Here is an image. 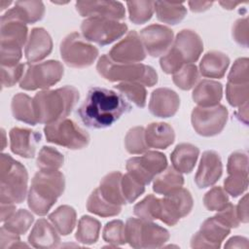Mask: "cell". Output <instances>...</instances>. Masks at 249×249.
I'll return each instance as SVG.
<instances>
[{
    "instance_id": "c3c4849f",
    "label": "cell",
    "mask_w": 249,
    "mask_h": 249,
    "mask_svg": "<svg viewBox=\"0 0 249 249\" xmlns=\"http://www.w3.org/2000/svg\"><path fill=\"white\" fill-rule=\"evenodd\" d=\"M248 187V174H229L224 181V190L232 197L243 194Z\"/></svg>"
},
{
    "instance_id": "30bf717a",
    "label": "cell",
    "mask_w": 249,
    "mask_h": 249,
    "mask_svg": "<svg viewBox=\"0 0 249 249\" xmlns=\"http://www.w3.org/2000/svg\"><path fill=\"white\" fill-rule=\"evenodd\" d=\"M44 132L48 142L71 150L82 149L89 143V133L67 118L46 124Z\"/></svg>"
},
{
    "instance_id": "f6af8a7d",
    "label": "cell",
    "mask_w": 249,
    "mask_h": 249,
    "mask_svg": "<svg viewBox=\"0 0 249 249\" xmlns=\"http://www.w3.org/2000/svg\"><path fill=\"white\" fill-rule=\"evenodd\" d=\"M226 97L232 107H240L249 100V84L229 83L226 87Z\"/></svg>"
},
{
    "instance_id": "11a10c76",
    "label": "cell",
    "mask_w": 249,
    "mask_h": 249,
    "mask_svg": "<svg viewBox=\"0 0 249 249\" xmlns=\"http://www.w3.org/2000/svg\"><path fill=\"white\" fill-rule=\"evenodd\" d=\"M18 247H27V245L21 242L19 234H17L2 226L0 230V248L7 249Z\"/></svg>"
},
{
    "instance_id": "ba28073f",
    "label": "cell",
    "mask_w": 249,
    "mask_h": 249,
    "mask_svg": "<svg viewBox=\"0 0 249 249\" xmlns=\"http://www.w3.org/2000/svg\"><path fill=\"white\" fill-rule=\"evenodd\" d=\"M124 231L126 242L133 248H160L170 236L164 228L136 218L126 220Z\"/></svg>"
},
{
    "instance_id": "52a82bcc",
    "label": "cell",
    "mask_w": 249,
    "mask_h": 249,
    "mask_svg": "<svg viewBox=\"0 0 249 249\" xmlns=\"http://www.w3.org/2000/svg\"><path fill=\"white\" fill-rule=\"evenodd\" d=\"M26 24L7 12L1 17L0 61L1 66H14L19 63L22 47L27 40Z\"/></svg>"
},
{
    "instance_id": "1f68e13d",
    "label": "cell",
    "mask_w": 249,
    "mask_h": 249,
    "mask_svg": "<svg viewBox=\"0 0 249 249\" xmlns=\"http://www.w3.org/2000/svg\"><path fill=\"white\" fill-rule=\"evenodd\" d=\"M157 18L167 24L175 25L183 20L187 15V9L182 2H167L156 1L154 2Z\"/></svg>"
},
{
    "instance_id": "4316f807",
    "label": "cell",
    "mask_w": 249,
    "mask_h": 249,
    "mask_svg": "<svg viewBox=\"0 0 249 249\" xmlns=\"http://www.w3.org/2000/svg\"><path fill=\"white\" fill-rule=\"evenodd\" d=\"M145 139L149 148L166 149L174 142L175 132L166 123H152L145 128Z\"/></svg>"
},
{
    "instance_id": "9a60e30c",
    "label": "cell",
    "mask_w": 249,
    "mask_h": 249,
    "mask_svg": "<svg viewBox=\"0 0 249 249\" xmlns=\"http://www.w3.org/2000/svg\"><path fill=\"white\" fill-rule=\"evenodd\" d=\"M194 200L191 193L181 187L160 198L159 219L168 226L176 225L181 218L190 214Z\"/></svg>"
},
{
    "instance_id": "d6986e66",
    "label": "cell",
    "mask_w": 249,
    "mask_h": 249,
    "mask_svg": "<svg viewBox=\"0 0 249 249\" xmlns=\"http://www.w3.org/2000/svg\"><path fill=\"white\" fill-rule=\"evenodd\" d=\"M77 12L86 18H102L114 20L124 19L125 10L119 1H77L75 4Z\"/></svg>"
},
{
    "instance_id": "7402d4cb",
    "label": "cell",
    "mask_w": 249,
    "mask_h": 249,
    "mask_svg": "<svg viewBox=\"0 0 249 249\" xmlns=\"http://www.w3.org/2000/svg\"><path fill=\"white\" fill-rule=\"evenodd\" d=\"M11 151L22 158L31 159L35 156L36 148L41 140L37 131L23 127H13L9 133Z\"/></svg>"
},
{
    "instance_id": "44dd1931",
    "label": "cell",
    "mask_w": 249,
    "mask_h": 249,
    "mask_svg": "<svg viewBox=\"0 0 249 249\" xmlns=\"http://www.w3.org/2000/svg\"><path fill=\"white\" fill-rule=\"evenodd\" d=\"M179 106V95L170 89L159 88L151 93L149 110L158 118L173 117L177 113Z\"/></svg>"
},
{
    "instance_id": "cb8c5ba5",
    "label": "cell",
    "mask_w": 249,
    "mask_h": 249,
    "mask_svg": "<svg viewBox=\"0 0 249 249\" xmlns=\"http://www.w3.org/2000/svg\"><path fill=\"white\" fill-rule=\"evenodd\" d=\"M59 232L55 227L46 219H39L28 236V242L31 246L41 249L57 247L60 242Z\"/></svg>"
},
{
    "instance_id": "f546056e",
    "label": "cell",
    "mask_w": 249,
    "mask_h": 249,
    "mask_svg": "<svg viewBox=\"0 0 249 249\" xmlns=\"http://www.w3.org/2000/svg\"><path fill=\"white\" fill-rule=\"evenodd\" d=\"M7 13L25 24L35 23L43 18L45 5L42 1H17Z\"/></svg>"
},
{
    "instance_id": "74e56055",
    "label": "cell",
    "mask_w": 249,
    "mask_h": 249,
    "mask_svg": "<svg viewBox=\"0 0 249 249\" xmlns=\"http://www.w3.org/2000/svg\"><path fill=\"white\" fill-rule=\"evenodd\" d=\"M133 213L139 219L152 222L160 217V198L148 195L133 207Z\"/></svg>"
},
{
    "instance_id": "7c38bea8",
    "label": "cell",
    "mask_w": 249,
    "mask_h": 249,
    "mask_svg": "<svg viewBox=\"0 0 249 249\" xmlns=\"http://www.w3.org/2000/svg\"><path fill=\"white\" fill-rule=\"evenodd\" d=\"M81 31L83 37L89 42L106 46L121 38L127 31V25L114 19L87 18L82 21Z\"/></svg>"
},
{
    "instance_id": "e7e4bbea",
    "label": "cell",
    "mask_w": 249,
    "mask_h": 249,
    "mask_svg": "<svg viewBox=\"0 0 249 249\" xmlns=\"http://www.w3.org/2000/svg\"><path fill=\"white\" fill-rule=\"evenodd\" d=\"M1 135H2V146H1V149L4 150L5 147H6V133H5V130L3 128H1Z\"/></svg>"
},
{
    "instance_id": "9c48e42d",
    "label": "cell",
    "mask_w": 249,
    "mask_h": 249,
    "mask_svg": "<svg viewBox=\"0 0 249 249\" xmlns=\"http://www.w3.org/2000/svg\"><path fill=\"white\" fill-rule=\"evenodd\" d=\"M63 73V65L57 60L27 63L25 72L19 81V88L25 90L48 89L61 80Z\"/></svg>"
},
{
    "instance_id": "681fc988",
    "label": "cell",
    "mask_w": 249,
    "mask_h": 249,
    "mask_svg": "<svg viewBox=\"0 0 249 249\" xmlns=\"http://www.w3.org/2000/svg\"><path fill=\"white\" fill-rule=\"evenodd\" d=\"M249 60L247 57L237 58L228 76V82L232 84H249Z\"/></svg>"
},
{
    "instance_id": "2e32d148",
    "label": "cell",
    "mask_w": 249,
    "mask_h": 249,
    "mask_svg": "<svg viewBox=\"0 0 249 249\" xmlns=\"http://www.w3.org/2000/svg\"><path fill=\"white\" fill-rule=\"evenodd\" d=\"M108 56L117 63H136L145 59L146 51L138 33L131 30L110 50Z\"/></svg>"
},
{
    "instance_id": "277c9868",
    "label": "cell",
    "mask_w": 249,
    "mask_h": 249,
    "mask_svg": "<svg viewBox=\"0 0 249 249\" xmlns=\"http://www.w3.org/2000/svg\"><path fill=\"white\" fill-rule=\"evenodd\" d=\"M203 51V43L197 33L190 29L181 30L174 44L160 57V65L164 73L174 74L186 64L196 62Z\"/></svg>"
},
{
    "instance_id": "94428289",
    "label": "cell",
    "mask_w": 249,
    "mask_h": 249,
    "mask_svg": "<svg viewBox=\"0 0 249 249\" xmlns=\"http://www.w3.org/2000/svg\"><path fill=\"white\" fill-rule=\"evenodd\" d=\"M235 117L244 124H247L248 122V102L241 105L238 109V111L235 113Z\"/></svg>"
},
{
    "instance_id": "ac0fdd59",
    "label": "cell",
    "mask_w": 249,
    "mask_h": 249,
    "mask_svg": "<svg viewBox=\"0 0 249 249\" xmlns=\"http://www.w3.org/2000/svg\"><path fill=\"white\" fill-rule=\"evenodd\" d=\"M230 232V228L222 224L215 217H210L201 224L199 231L193 235L191 239V247L211 249L220 248L221 243Z\"/></svg>"
},
{
    "instance_id": "5bb4252c",
    "label": "cell",
    "mask_w": 249,
    "mask_h": 249,
    "mask_svg": "<svg viewBox=\"0 0 249 249\" xmlns=\"http://www.w3.org/2000/svg\"><path fill=\"white\" fill-rule=\"evenodd\" d=\"M166 166V157L157 151H147L141 157H132L127 160L125 165L127 173L145 186L149 185Z\"/></svg>"
},
{
    "instance_id": "ee69618b",
    "label": "cell",
    "mask_w": 249,
    "mask_h": 249,
    "mask_svg": "<svg viewBox=\"0 0 249 249\" xmlns=\"http://www.w3.org/2000/svg\"><path fill=\"white\" fill-rule=\"evenodd\" d=\"M102 237L106 242L113 244L115 247L125 244L126 239L124 222L121 220H113L108 222L103 229Z\"/></svg>"
},
{
    "instance_id": "4dcf8cb0",
    "label": "cell",
    "mask_w": 249,
    "mask_h": 249,
    "mask_svg": "<svg viewBox=\"0 0 249 249\" xmlns=\"http://www.w3.org/2000/svg\"><path fill=\"white\" fill-rule=\"evenodd\" d=\"M11 109L16 120L31 125L38 124L34 111L33 98L26 93L18 92L14 95L11 102Z\"/></svg>"
},
{
    "instance_id": "e575fe53",
    "label": "cell",
    "mask_w": 249,
    "mask_h": 249,
    "mask_svg": "<svg viewBox=\"0 0 249 249\" xmlns=\"http://www.w3.org/2000/svg\"><path fill=\"white\" fill-rule=\"evenodd\" d=\"M100 229H101V224L97 219L92 218L90 216H87V215L82 216V218H80L78 223V228H77L75 237L77 241L83 244H86V245L93 244L97 241L99 237Z\"/></svg>"
},
{
    "instance_id": "83f0119b",
    "label": "cell",
    "mask_w": 249,
    "mask_h": 249,
    "mask_svg": "<svg viewBox=\"0 0 249 249\" xmlns=\"http://www.w3.org/2000/svg\"><path fill=\"white\" fill-rule=\"evenodd\" d=\"M199 149L191 143L178 144L170 155L172 166L179 172L190 173L193 171L197 158Z\"/></svg>"
},
{
    "instance_id": "8d00e7d4",
    "label": "cell",
    "mask_w": 249,
    "mask_h": 249,
    "mask_svg": "<svg viewBox=\"0 0 249 249\" xmlns=\"http://www.w3.org/2000/svg\"><path fill=\"white\" fill-rule=\"evenodd\" d=\"M114 88L137 107L143 108L146 105L147 90L145 87L138 83H120Z\"/></svg>"
},
{
    "instance_id": "8992f818",
    "label": "cell",
    "mask_w": 249,
    "mask_h": 249,
    "mask_svg": "<svg viewBox=\"0 0 249 249\" xmlns=\"http://www.w3.org/2000/svg\"><path fill=\"white\" fill-rule=\"evenodd\" d=\"M28 173L23 164L8 154L0 158V202L21 203L27 195Z\"/></svg>"
},
{
    "instance_id": "6f0895ef",
    "label": "cell",
    "mask_w": 249,
    "mask_h": 249,
    "mask_svg": "<svg viewBox=\"0 0 249 249\" xmlns=\"http://www.w3.org/2000/svg\"><path fill=\"white\" fill-rule=\"evenodd\" d=\"M225 248H248V239L243 236L231 237L225 244Z\"/></svg>"
},
{
    "instance_id": "7bdbcfd3",
    "label": "cell",
    "mask_w": 249,
    "mask_h": 249,
    "mask_svg": "<svg viewBox=\"0 0 249 249\" xmlns=\"http://www.w3.org/2000/svg\"><path fill=\"white\" fill-rule=\"evenodd\" d=\"M33 221L34 217L29 211L26 209H18L6 222H4L3 227L20 235L24 234L29 230Z\"/></svg>"
},
{
    "instance_id": "f35d334b",
    "label": "cell",
    "mask_w": 249,
    "mask_h": 249,
    "mask_svg": "<svg viewBox=\"0 0 249 249\" xmlns=\"http://www.w3.org/2000/svg\"><path fill=\"white\" fill-rule=\"evenodd\" d=\"M129 19L135 24H142L151 19L155 8L153 1H127Z\"/></svg>"
},
{
    "instance_id": "5b68a950",
    "label": "cell",
    "mask_w": 249,
    "mask_h": 249,
    "mask_svg": "<svg viewBox=\"0 0 249 249\" xmlns=\"http://www.w3.org/2000/svg\"><path fill=\"white\" fill-rule=\"evenodd\" d=\"M96 70L109 82L138 83L147 87H153L158 83V74L153 67L143 63H117L107 54L99 57Z\"/></svg>"
},
{
    "instance_id": "484cf974",
    "label": "cell",
    "mask_w": 249,
    "mask_h": 249,
    "mask_svg": "<svg viewBox=\"0 0 249 249\" xmlns=\"http://www.w3.org/2000/svg\"><path fill=\"white\" fill-rule=\"evenodd\" d=\"M230 65L229 56L219 51L207 52L200 60L199 72L207 78L221 79Z\"/></svg>"
},
{
    "instance_id": "8fae6325",
    "label": "cell",
    "mask_w": 249,
    "mask_h": 249,
    "mask_svg": "<svg viewBox=\"0 0 249 249\" xmlns=\"http://www.w3.org/2000/svg\"><path fill=\"white\" fill-rule=\"evenodd\" d=\"M98 53V49L78 32L68 34L60 43L61 58L68 66L73 68L90 66L97 58Z\"/></svg>"
},
{
    "instance_id": "be15d7a7",
    "label": "cell",
    "mask_w": 249,
    "mask_h": 249,
    "mask_svg": "<svg viewBox=\"0 0 249 249\" xmlns=\"http://www.w3.org/2000/svg\"><path fill=\"white\" fill-rule=\"evenodd\" d=\"M12 2L11 1H5V0H1L0 1V10L1 11H4L6 8H8V6L11 4Z\"/></svg>"
},
{
    "instance_id": "bcb514c9",
    "label": "cell",
    "mask_w": 249,
    "mask_h": 249,
    "mask_svg": "<svg viewBox=\"0 0 249 249\" xmlns=\"http://www.w3.org/2000/svg\"><path fill=\"white\" fill-rule=\"evenodd\" d=\"M229 202L228 194L219 186L210 189L203 197V204L205 208L210 211H219Z\"/></svg>"
},
{
    "instance_id": "f5cc1de1",
    "label": "cell",
    "mask_w": 249,
    "mask_h": 249,
    "mask_svg": "<svg viewBox=\"0 0 249 249\" xmlns=\"http://www.w3.org/2000/svg\"><path fill=\"white\" fill-rule=\"evenodd\" d=\"M214 217L230 229L237 228L240 223L236 213V206H234L231 202H229L224 208L219 210Z\"/></svg>"
},
{
    "instance_id": "ab89813d",
    "label": "cell",
    "mask_w": 249,
    "mask_h": 249,
    "mask_svg": "<svg viewBox=\"0 0 249 249\" xmlns=\"http://www.w3.org/2000/svg\"><path fill=\"white\" fill-rule=\"evenodd\" d=\"M64 163L63 155L55 148L44 146L39 151L36 164L40 169L57 170Z\"/></svg>"
},
{
    "instance_id": "3957f363",
    "label": "cell",
    "mask_w": 249,
    "mask_h": 249,
    "mask_svg": "<svg viewBox=\"0 0 249 249\" xmlns=\"http://www.w3.org/2000/svg\"><path fill=\"white\" fill-rule=\"evenodd\" d=\"M64 189L65 178L58 169H40L34 175L27 194L28 207L36 215H46Z\"/></svg>"
},
{
    "instance_id": "db71d44e",
    "label": "cell",
    "mask_w": 249,
    "mask_h": 249,
    "mask_svg": "<svg viewBox=\"0 0 249 249\" xmlns=\"http://www.w3.org/2000/svg\"><path fill=\"white\" fill-rule=\"evenodd\" d=\"M232 38L240 46L248 47V18L237 19L232 26Z\"/></svg>"
},
{
    "instance_id": "f907efd6",
    "label": "cell",
    "mask_w": 249,
    "mask_h": 249,
    "mask_svg": "<svg viewBox=\"0 0 249 249\" xmlns=\"http://www.w3.org/2000/svg\"><path fill=\"white\" fill-rule=\"evenodd\" d=\"M25 64L18 63L14 66H1V84L3 88H11L21 80L25 72Z\"/></svg>"
},
{
    "instance_id": "d6a6232c",
    "label": "cell",
    "mask_w": 249,
    "mask_h": 249,
    "mask_svg": "<svg viewBox=\"0 0 249 249\" xmlns=\"http://www.w3.org/2000/svg\"><path fill=\"white\" fill-rule=\"evenodd\" d=\"M183 184L184 177L181 172L177 171L173 166H168L154 179L153 190L157 194L165 196L183 187Z\"/></svg>"
},
{
    "instance_id": "7a4b0ae2",
    "label": "cell",
    "mask_w": 249,
    "mask_h": 249,
    "mask_svg": "<svg viewBox=\"0 0 249 249\" xmlns=\"http://www.w3.org/2000/svg\"><path fill=\"white\" fill-rule=\"evenodd\" d=\"M80 97L73 86H64L55 89H44L33 97L37 123L49 124L66 118Z\"/></svg>"
},
{
    "instance_id": "7dc6e473",
    "label": "cell",
    "mask_w": 249,
    "mask_h": 249,
    "mask_svg": "<svg viewBox=\"0 0 249 249\" xmlns=\"http://www.w3.org/2000/svg\"><path fill=\"white\" fill-rule=\"evenodd\" d=\"M122 191L126 203H132L145 192V185L126 173L122 177Z\"/></svg>"
},
{
    "instance_id": "e0dca14e",
    "label": "cell",
    "mask_w": 249,
    "mask_h": 249,
    "mask_svg": "<svg viewBox=\"0 0 249 249\" xmlns=\"http://www.w3.org/2000/svg\"><path fill=\"white\" fill-rule=\"evenodd\" d=\"M144 49L153 57L164 54L173 43V31L161 24H151L140 31Z\"/></svg>"
},
{
    "instance_id": "836d02e7",
    "label": "cell",
    "mask_w": 249,
    "mask_h": 249,
    "mask_svg": "<svg viewBox=\"0 0 249 249\" xmlns=\"http://www.w3.org/2000/svg\"><path fill=\"white\" fill-rule=\"evenodd\" d=\"M49 220L60 234L68 235L76 226L77 214L73 207L61 205L49 215Z\"/></svg>"
},
{
    "instance_id": "6da1fadb",
    "label": "cell",
    "mask_w": 249,
    "mask_h": 249,
    "mask_svg": "<svg viewBox=\"0 0 249 249\" xmlns=\"http://www.w3.org/2000/svg\"><path fill=\"white\" fill-rule=\"evenodd\" d=\"M130 104L117 91L93 87L77 110L81 122L89 128H106L129 112Z\"/></svg>"
},
{
    "instance_id": "d590c367",
    "label": "cell",
    "mask_w": 249,
    "mask_h": 249,
    "mask_svg": "<svg viewBox=\"0 0 249 249\" xmlns=\"http://www.w3.org/2000/svg\"><path fill=\"white\" fill-rule=\"evenodd\" d=\"M87 209L89 212L100 217H112L120 214L122 206L115 205L107 201L97 188L89 195L87 201Z\"/></svg>"
},
{
    "instance_id": "9f6ffc18",
    "label": "cell",
    "mask_w": 249,
    "mask_h": 249,
    "mask_svg": "<svg viewBox=\"0 0 249 249\" xmlns=\"http://www.w3.org/2000/svg\"><path fill=\"white\" fill-rule=\"evenodd\" d=\"M236 213L238 219L242 223L248 222V195L246 194L238 202L236 206Z\"/></svg>"
},
{
    "instance_id": "d4e9b609",
    "label": "cell",
    "mask_w": 249,
    "mask_h": 249,
    "mask_svg": "<svg viewBox=\"0 0 249 249\" xmlns=\"http://www.w3.org/2000/svg\"><path fill=\"white\" fill-rule=\"evenodd\" d=\"M223 96V86L213 80H202L193 90V100L200 107H212L220 103Z\"/></svg>"
},
{
    "instance_id": "680465c9",
    "label": "cell",
    "mask_w": 249,
    "mask_h": 249,
    "mask_svg": "<svg viewBox=\"0 0 249 249\" xmlns=\"http://www.w3.org/2000/svg\"><path fill=\"white\" fill-rule=\"evenodd\" d=\"M188 4H189V7L192 12L199 13V12H204L207 9H209L213 5V2H210V1H189Z\"/></svg>"
},
{
    "instance_id": "60d3db41",
    "label": "cell",
    "mask_w": 249,
    "mask_h": 249,
    "mask_svg": "<svg viewBox=\"0 0 249 249\" xmlns=\"http://www.w3.org/2000/svg\"><path fill=\"white\" fill-rule=\"evenodd\" d=\"M124 147L129 154L138 155L148 151L149 146L145 139V128L134 126L130 128L124 137Z\"/></svg>"
},
{
    "instance_id": "91938a15",
    "label": "cell",
    "mask_w": 249,
    "mask_h": 249,
    "mask_svg": "<svg viewBox=\"0 0 249 249\" xmlns=\"http://www.w3.org/2000/svg\"><path fill=\"white\" fill-rule=\"evenodd\" d=\"M16 204L1 203V222H6L16 212Z\"/></svg>"
},
{
    "instance_id": "ffe728a7",
    "label": "cell",
    "mask_w": 249,
    "mask_h": 249,
    "mask_svg": "<svg viewBox=\"0 0 249 249\" xmlns=\"http://www.w3.org/2000/svg\"><path fill=\"white\" fill-rule=\"evenodd\" d=\"M223 164L220 155L215 151L202 153L197 171L195 176V183L199 189H205L214 185L222 176Z\"/></svg>"
},
{
    "instance_id": "6125c7cd",
    "label": "cell",
    "mask_w": 249,
    "mask_h": 249,
    "mask_svg": "<svg viewBox=\"0 0 249 249\" xmlns=\"http://www.w3.org/2000/svg\"><path fill=\"white\" fill-rule=\"evenodd\" d=\"M242 2L240 1H220L219 4L224 8V9H227V10H232L234 9L237 5L241 4Z\"/></svg>"
},
{
    "instance_id": "603a6c76",
    "label": "cell",
    "mask_w": 249,
    "mask_h": 249,
    "mask_svg": "<svg viewBox=\"0 0 249 249\" xmlns=\"http://www.w3.org/2000/svg\"><path fill=\"white\" fill-rule=\"evenodd\" d=\"M53 51V40L49 32L42 27L31 30L24 50L25 58L29 63L46 58Z\"/></svg>"
},
{
    "instance_id": "4fadbf2b",
    "label": "cell",
    "mask_w": 249,
    "mask_h": 249,
    "mask_svg": "<svg viewBox=\"0 0 249 249\" xmlns=\"http://www.w3.org/2000/svg\"><path fill=\"white\" fill-rule=\"evenodd\" d=\"M228 114V109L221 104L212 107L197 106L194 108L191 115L192 125L201 136H215L224 129Z\"/></svg>"
},
{
    "instance_id": "816d5d0a",
    "label": "cell",
    "mask_w": 249,
    "mask_h": 249,
    "mask_svg": "<svg viewBox=\"0 0 249 249\" xmlns=\"http://www.w3.org/2000/svg\"><path fill=\"white\" fill-rule=\"evenodd\" d=\"M229 174H248V156L244 151H235L228 159Z\"/></svg>"
},
{
    "instance_id": "f1b7e54d",
    "label": "cell",
    "mask_w": 249,
    "mask_h": 249,
    "mask_svg": "<svg viewBox=\"0 0 249 249\" xmlns=\"http://www.w3.org/2000/svg\"><path fill=\"white\" fill-rule=\"evenodd\" d=\"M122 177L120 171L110 172L100 181L98 190L102 196L112 204L122 206L126 203L122 191Z\"/></svg>"
},
{
    "instance_id": "b9f144b4",
    "label": "cell",
    "mask_w": 249,
    "mask_h": 249,
    "mask_svg": "<svg viewBox=\"0 0 249 249\" xmlns=\"http://www.w3.org/2000/svg\"><path fill=\"white\" fill-rule=\"evenodd\" d=\"M199 79V71L196 64H186L173 74L172 81L176 87L183 90L193 89Z\"/></svg>"
}]
</instances>
